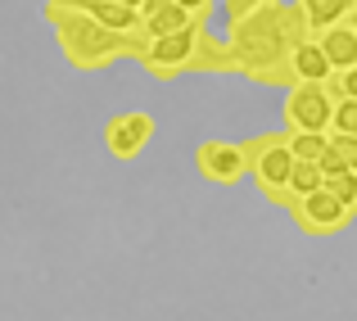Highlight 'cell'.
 Here are the masks:
<instances>
[{
    "instance_id": "9",
    "label": "cell",
    "mask_w": 357,
    "mask_h": 321,
    "mask_svg": "<svg viewBox=\"0 0 357 321\" xmlns=\"http://www.w3.org/2000/svg\"><path fill=\"white\" fill-rule=\"evenodd\" d=\"M289 73H294V87H298V82H307V87H331L335 68H331L321 41H317L312 32H307L303 41L294 45V54H289Z\"/></svg>"
},
{
    "instance_id": "17",
    "label": "cell",
    "mask_w": 357,
    "mask_h": 321,
    "mask_svg": "<svg viewBox=\"0 0 357 321\" xmlns=\"http://www.w3.org/2000/svg\"><path fill=\"white\" fill-rule=\"evenodd\" d=\"M331 131H340V136H357V100H335Z\"/></svg>"
},
{
    "instance_id": "14",
    "label": "cell",
    "mask_w": 357,
    "mask_h": 321,
    "mask_svg": "<svg viewBox=\"0 0 357 321\" xmlns=\"http://www.w3.org/2000/svg\"><path fill=\"white\" fill-rule=\"evenodd\" d=\"M285 136H289V154L298 163H317L331 145V131H285Z\"/></svg>"
},
{
    "instance_id": "13",
    "label": "cell",
    "mask_w": 357,
    "mask_h": 321,
    "mask_svg": "<svg viewBox=\"0 0 357 321\" xmlns=\"http://www.w3.org/2000/svg\"><path fill=\"white\" fill-rule=\"evenodd\" d=\"M190 73H236V64H231V50H227V41H218L213 32H204L199 36V54H195V68Z\"/></svg>"
},
{
    "instance_id": "2",
    "label": "cell",
    "mask_w": 357,
    "mask_h": 321,
    "mask_svg": "<svg viewBox=\"0 0 357 321\" xmlns=\"http://www.w3.org/2000/svg\"><path fill=\"white\" fill-rule=\"evenodd\" d=\"M41 18L50 23L54 41H59V54L68 59V68H77V73L114 68L118 59H140V50H145L140 36L109 32V27H100L86 9H77L73 0H45Z\"/></svg>"
},
{
    "instance_id": "22",
    "label": "cell",
    "mask_w": 357,
    "mask_h": 321,
    "mask_svg": "<svg viewBox=\"0 0 357 321\" xmlns=\"http://www.w3.org/2000/svg\"><path fill=\"white\" fill-rule=\"evenodd\" d=\"M317 167H321V172H344V158H340V154H335V149H331V145H326V154H321V158H317Z\"/></svg>"
},
{
    "instance_id": "20",
    "label": "cell",
    "mask_w": 357,
    "mask_h": 321,
    "mask_svg": "<svg viewBox=\"0 0 357 321\" xmlns=\"http://www.w3.org/2000/svg\"><path fill=\"white\" fill-rule=\"evenodd\" d=\"M262 5H271V0H227V18H244L249 9H262Z\"/></svg>"
},
{
    "instance_id": "5",
    "label": "cell",
    "mask_w": 357,
    "mask_h": 321,
    "mask_svg": "<svg viewBox=\"0 0 357 321\" xmlns=\"http://www.w3.org/2000/svg\"><path fill=\"white\" fill-rule=\"evenodd\" d=\"M195 172L218 191H231V186H240L249 177V154H244L240 140H218V136L199 140L195 145Z\"/></svg>"
},
{
    "instance_id": "7",
    "label": "cell",
    "mask_w": 357,
    "mask_h": 321,
    "mask_svg": "<svg viewBox=\"0 0 357 321\" xmlns=\"http://www.w3.org/2000/svg\"><path fill=\"white\" fill-rule=\"evenodd\" d=\"M158 122L149 109H127V113H114V118L105 122V131H100V140H105V149L122 163H131L136 154H145V145L154 140Z\"/></svg>"
},
{
    "instance_id": "15",
    "label": "cell",
    "mask_w": 357,
    "mask_h": 321,
    "mask_svg": "<svg viewBox=\"0 0 357 321\" xmlns=\"http://www.w3.org/2000/svg\"><path fill=\"white\" fill-rule=\"evenodd\" d=\"M321 191L335 195V200L357 217V172L353 167H344V172H321Z\"/></svg>"
},
{
    "instance_id": "6",
    "label": "cell",
    "mask_w": 357,
    "mask_h": 321,
    "mask_svg": "<svg viewBox=\"0 0 357 321\" xmlns=\"http://www.w3.org/2000/svg\"><path fill=\"white\" fill-rule=\"evenodd\" d=\"M285 131H331V118H335V96L331 87H307V82H298V87L285 91Z\"/></svg>"
},
{
    "instance_id": "18",
    "label": "cell",
    "mask_w": 357,
    "mask_h": 321,
    "mask_svg": "<svg viewBox=\"0 0 357 321\" xmlns=\"http://www.w3.org/2000/svg\"><path fill=\"white\" fill-rule=\"evenodd\" d=\"M331 96H335V100H357V64L331 77Z\"/></svg>"
},
{
    "instance_id": "12",
    "label": "cell",
    "mask_w": 357,
    "mask_h": 321,
    "mask_svg": "<svg viewBox=\"0 0 357 321\" xmlns=\"http://www.w3.org/2000/svg\"><path fill=\"white\" fill-rule=\"evenodd\" d=\"M195 23V14H185L181 5H172L167 0L158 14H149V18H140V41H158V36H172V32H181V27H190Z\"/></svg>"
},
{
    "instance_id": "16",
    "label": "cell",
    "mask_w": 357,
    "mask_h": 321,
    "mask_svg": "<svg viewBox=\"0 0 357 321\" xmlns=\"http://www.w3.org/2000/svg\"><path fill=\"white\" fill-rule=\"evenodd\" d=\"M312 191H321V167L294 158V167H289V209H294V200H303V195H312Z\"/></svg>"
},
{
    "instance_id": "3",
    "label": "cell",
    "mask_w": 357,
    "mask_h": 321,
    "mask_svg": "<svg viewBox=\"0 0 357 321\" xmlns=\"http://www.w3.org/2000/svg\"><path fill=\"white\" fill-rule=\"evenodd\" d=\"M244 154H249V177L258 186V195L271 209H289V136L285 131H258L253 140H244Z\"/></svg>"
},
{
    "instance_id": "10",
    "label": "cell",
    "mask_w": 357,
    "mask_h": 321,
    "mask_svg": "<svg viewBox=\"0 0 357 321\" xmlns=\"http://www.w3.org/2000/svg\"><path fill=\"white\" fill-rule=\"evenodd\" d=\"M317 41H321V50H326V59H331L335 73H344V68L357 64V32L349 23H335V27H326V32H317Z\"/></svg>"
},
{
    "instance_id": "11",
    "label": "cell",
    "mask_w": 357,
    "mask_h": 321,
    "mask_svg": "<svg viewBox=\"0 0 357 321\" xmlns=\"http://www.w3.org/2000/svg\"><path fill=\"white\" fill-rule=\"evenodd\" d=\"M298 5V14H303V23H307V32H326V27H335V23H349V9H353V0H294Z\"/></svg>"
},
{
    "instance_id": "8",
    "label": "cell",
    "mask_w": 357,
    "mask_h": 321,
    "mask_svg": "<svg viewBox=\"0 0 357 321\" xmlns=\"http://www.w3.org/2000/svg\"><path fill=\"white\" fill-rule=\"evenodd\" d=\"M289 217H294V226L303 235H335V231H344V226L353 222V213L326 191H312V195H303V200H294Z\"/></svg>"
},
{
    "instance_id": "21",
    "label": "cell",
    "mask_w": 357,
    "mask_h": 321,
    "mask_svg": "<svg viewBox=\"0 0 357 321\" xmlns=\"http://www.w3.org/2000/svg\"><path fill=\"white\" fill-rule=\"evenodd\" d=\"M172 5H181L185 14H195V18H208V9H213V0H172Z\"/></svg>"
},
{
    "instance_id": "19",
    "label": "cell",
    "mask_w": 357,
    "mask_h": 321,
    "mask_svg": "<svg viewBox=\"0 0 357 321\" xmlns=\"http://www.w3.org/2000/svg\"><path fill=\"white\" fill-rule=\"evenodd\" d=\"M331 149L344 158V167L357 172V136H340V131H331Z\"/></svg>"
},
{
    "instance_id": "1",
    "label": "cell",
    "mask_w": 357,
    "mask_h": 321,
    "mask_svg": "<svg viewBox=\"0 0 357 321\" xmlns=\"http://www.w3.org/2000/svg\"><path fill=\"white\" fill-rule=\"evenodd\" d=\"M307 36V23L298 14L294 0H271L262 9H249L244 18H227V50L240 77H249L253 87L289 91L294 73H289V54Z\"/></svg>"
},
{
    "instance_id": "23",
    "label": "cell",
    "mask_w": 357,
    "mask_h": 321,
    "mask_svg": "<svg viewBox=\"0 0 357 321\" xmlns=\"http://www.w3.org/2000/svg\"><path fill=\"white\" fill-rule=\"evenodd\" d=\"M167 0H140V18H149V14H158Z\"/></svg>"
},
{
    "instance_id": "24",
    "label": "cell",
    "mask_w": 357,
    "mask_h": 321,
    "mask_svg": "<svg viewBox=\"0 0 357 321\" xmlns=\"http://www.w3.org/2000/svg\"><path fill=\"white\" fill-rule=\"evenodd\" d=\"M349 27L357 32V0H353V9H349Z\"/></svg>"
},
{
    "instance_id": "25",
    "label": "cell",
    "mask_w": 357,
    "mask_h": 321,
    "mask_svg": "<svg viewBox=\"0 0 357 321\" xmlns=\"http://www.w3.org/2000/svg\"><path fill=\"white\" fill-rule=\"evenodd\" d=\"M114 5H131V9H140V0H114Z\"/></svg>"
},
{
    "instance_id": "4",
    "label": "cell",
    "mask_w": 357,
    "mask_h": 321,
    "mask_svg": "<svg viewBox=\"0 0 357 321\" xmlns=\"http://www.w3.org/2000/svg\"><path fill=\"white\" fill-rule=\"evenodd\" d=\"M208 32V18H195L190 27H181V32L172 36H158V41H145V50H140V68L149 73L154 82H172L181 77V73L195 68V54H199V36Z\"/></svg>"
}]
</instances>
